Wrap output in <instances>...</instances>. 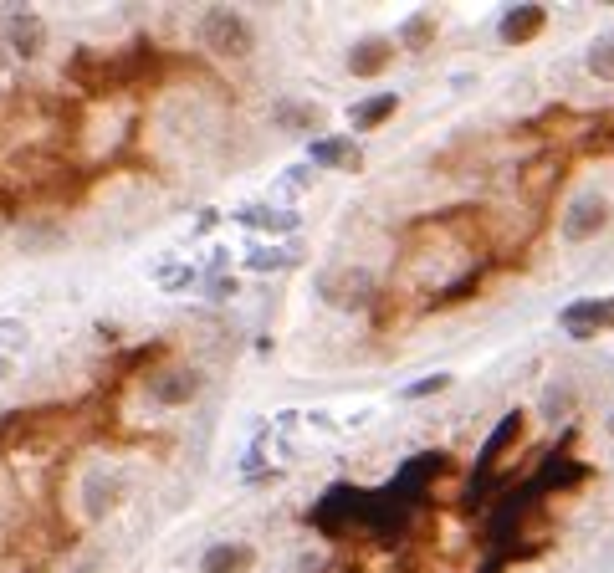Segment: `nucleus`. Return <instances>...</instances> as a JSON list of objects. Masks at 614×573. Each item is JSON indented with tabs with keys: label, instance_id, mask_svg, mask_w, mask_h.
<instances>
[{
	"label": "nucleus",
	"instance_id": "nucleus-10",
	"mask_svg": "<svg viewBox=\"0 0 614 573\" xmlns=\"http://www.w3.org/2000/svg\"><path fill=\"white\" fill-rule=\"evenodd\" d=\"M307 159L318 169H359V144L343 139V134H323V139L307 144Z\"/></svg>",
	"mask_w": 614,
	"mask_h": 573
},
{
	"label": "nucleus",
	"instance_id": "nucleus-5",
	"mask_svg": "<svg viewBox=\"0 0 614 573\" xmlns=\"http://www.w3.org/2000/svg\"><path fill=\"white\" fill-rule=\"evenodd\" d=\"M200 389H205V374L185 369V364H169V369L149 374V400L164 405V410H185L190 400H200Z\"/></svg>",
	"mask_w": 614,
	"mask_h": 573
},
{
	"label": "nucleus",
	"instance_id": "nucleus-18",
	"mask_svg": "<svg viewBox=\"0 0 614 573\" xmlns=\"http://www.w3.org/2000/svg\"><path fill=\"white\" fill-rule=\"evenodd\" d=\"M246 220H251V226H272V231H292V226H297V215H292V210H282V215H267V210H246Z\"/></svg>",
	"mask_w": 614,
	"mask_h": 573
},
{
	"label": "nucleus",
	"instance_id": "nucleus-7",
	"mask_svg": "<svg viewBox=\"0 0 614 573\" xmlns=\"http://www.w3.org/2000/svg\"><path fill=\"white\" fill-rule=\"evenodd\" d=\"M82 517L87 522H98V517H108L113 507H118V497H123V476L118 471H108V466H93L87 471V481H82Z\"/></svg>",
	"mask_w": 614,
	"mask_h": 573
},
{
	"label": "nucleus",
	"instance_id": "nucleus-15",
	"mask_svg": "<svg viewBox=\"0 0 614 573\" xmlns=\"http://www.w3.org/2000/svg\"><path fill=\"white\" fill-rule=\"evenodd\" d=\"M522 435V410H512L497 430H492V440H487V446H481V456H487V461H497L502 456V446H512V440Z\"/></svg>",
	"mask_w": 614,
	"mask_h": 573
},
{
	"label": "nucleus",
	"instance_id": "nucleus-11",
	"mask_svg": "<svg viewBox=\"0 0 614 573\" xmlns=\"http://www.w3.org/2000/svg\"><path fill=\"white\" fill-rule=\"evenodd\" d=\"M543 26H548V11L543 6H517V11H507L497 21V36L507 41V47H522V41H533Z\"/></svg>",
	"mask_w": 614,
	"mask_h": 573
},
{
	"label": "nucleus",
	"instance_id": "nucleus-3",
	"mask_svg": "<svg viewBox=\"0 0 614 573\" xmlns=\"http://www.w3.org/2000/svg\"><path fill=\"white\" fill-rule=\"evenodd\" d=\"M609 220H614L609 195L584 190V195H574V200L563 205V215H558V236H563L568 246H589V241H599V236L609 231Z\"/></svg>",
	"mask_w": 614,
	"mask_h": 573
},
{
	"label": "nucleus",
	"instance_id": "nucleus-4",
	"mask_svg": "<svg viewBox=\"0 0 614 573\" xmlns=\"http://www.w3.org/2000/svg\"><path fill=\"white\" fill-rule=\"evenodd\" d=\"M0 36H6V47H11L16 62H36L41 52H47V21H41V11H26V6L6 11L0 16Z\"/></svg>",
	"mask_w": 614,
	"mask_h": 573
},
{
	"label": "nucleus",
	"instance_id": "nucleus-1",
	"mask_svg": "<svg viewBox=\"0 0 614 573\" xmlns=\"http://www.w3.org/2000/svg\"><path fill=\"white\" fill-rule=\"evenodd\" d=\"M200 47L210 57H221V62H246L256 52V26L236 6H210L200 16Z\"/></svg>",
	"mask_w": 614,
	"mask_h": 573
},
{
	"label": "nucleus",
	"instance_id": "nucleus-6",
	"mask_svg": "<svg viewBox=\"0 0 614 573\" xmlns=\"http://www.w3.org/2000/svg\"><path fill=\"white\" fill-rule=\"evenodd\" d=\"M563 333L568 338H599V333H614V297H584V302H568L563 307Z\"/></svg>",
	"mask_w": 614,
	"mask_h": 573
},
{
	"label": "nucleus",
	"instance_id": "nucleus-8",
	"mask_svg": "<svg viewBox=\"0 0 614 573\" xmlns=\"http://www.w3.org/2000/svg\"><path fill=\"white\" fill-rule=\"evenodd\" d=\"M394 52H400V41H394V36H359L354 47H348V72H354V77H379L394 62Z\"/></svg>",
	"mask_w": 614,
	"mask_h": 573
},
{
	"label": "nucleus",
	"instance_id": "nucleus-17",
	"mask_svg": "<svg viewBox=\"0 0 614 573\" xmlns=\"http://www.w3.org/2000/svg\"><path fill=\"white\" fill-rule=\"evenodd\" d=\"M441 389H451V374H430L420 384H405V400H425V394H441Z\"/></svg>",
	"mask_w": 614,
	"mask_h": 573
},
{
	"label": "nucleus",
	"instance_id": "nucleus-12",
	"mask_svg": "<svg viewBox=\"0 0 614 573\" xmlns=\"http://www.w3.org/2000/svg\"><path fill=\"white\" fill-rule=\"evenodd\" d=\"M272 123H277V128H287V134H307V128H323V108L282 98V103L272 108Z\"/></svg>",
	"mask_w": 614,
	"mask_h": 573
},
{
	"label": "nucleus",
	"instance_id": "nucleus-13",
	"mask_svg": "<svg viewBox=\"0 0 614 573\" xmlns=\"http://www.w3.org/2000/svg\"><path fill=\"white\" fill-rule=\"evenodd\" d=\"M394 41H400L405 52H425L430 41H435V11H415V16H405V26L394 31Z\"/></svg>",
	"mask_w": 614,
	"mask_h": 573
},
{
	"label": "nucleus",
	"instance_id": "nucleus-2",
	"mask_svg": "<svg viewBox=\"0 0 614 573\" xmlns=\"http://www.w3.org/2000/svg\"><path fill=\"white\" fill-rule=\"evenodd\" d=\"M313 292H318L328 307H338V313H369L379 287H374V272H369V267L338 261V267H323V272L313 277Z\"/></svg>",
	"mask_w": 614,
	"mask_h": 573
},
{
	"label": "nucleus",
	"instance_id": "nucleus-22",
	"mask_svg": "<svg viewBox=\"0 0 614 573\" xmlns=\"http://www.w3.org/2000/svg\"><path fill=\"white\" fill-rule=\"evenodd\" d=\"M6 374H11V359H6V354H0V379H6Z\"/></svg>",
	"mask_w": 614,
	"mask_h": 573
},
{
	"label": "nucleus",
	"instance_id": "nucleus-20",
	"mask_svg": "<svg viewBox=\"0 0 614 573\" xmlns=\"http://www.w3.org/2000/svg\"><path fill=\"white\" fill-rule=\"evenodd\" d=\"M190 282H195V267H180V272H169V277H164V287H169V292H174V287H190Z\"/></svg>",
	"mask_w": 614,
	"mask_h": 573
},
{
	"label": "nucleus",
	"instance_id": "nucleus-14",
	"mask_svg": "<svg viewBox=\"0 0 614 573\" xmlns=\"http://www.w3.org/2000/svg\"><path fill=\"white\" fill-rule=\"evenodd\" d=\"M394 113H400V98H394V93L364 98V103L354 108V128H379V123H389Z\"/></svg>",
	"mask_w": 614,
	"mask_h": 573
},
{
	"label": "nucleus",
	"instance_id": "nucleus-9",
	"mask_svg": "<svg viewBox=\"0 0 614 573\" xmlns=\"http://www.w3.org/2000/svg\"><path fill=\"white\" fill-rule=\"evenodd\" d=\"M256 568V548L246 538H226V543H210L200 553V573H251Z\"/></svg>",
	"mask_w": 614,
	"mask_h": 573
},
{
	"label": "nucleus",
	"instance_id": "nucleus-23",
	"mask_svg": "<svg viewBox=\"0 0 614 573\" xmlns=\"http://www.w3.org/2000/svg\"><path fill=\"white\" fill-rule=\"evenodd\" d=\"M604 435H614V410H609V415H604Z\"/></svg>",
	"mask_w": 614,
	"mask_h": 573
},
{
	"label": "nucleus",
	"instance_id": "nucleus-21",
	"mask_svg": "<svg viewBox=\"0 0 614 573\" xmlns=\"http://www.w3.org/2000/svg\"><path fill=\"white\" fill-rule=\"evenodd\" d=\"M11 62H16V57H11V47H6V36H0V72H6Z\"/></svg>",
	"mask_w": 614,
	"mask_h": 573
},
{
	"label": "nucleus",
	"instance_id": "nucleus-19",
	"mask_svg": "<svg viewBox=\"0 0 614 573\" xmlns=\"http://www.w3.org/2000/svg\"><path fill=\"white\" fill-rule=\"evenodd\" d=\"M287 261H292L287 251H256L251 267H256V272H272V267H287Z\"/></svg>",
	"mask_w": 614,
	"mask_h": 573
},
{
	"label": "nucleus",
	"instance_id": "nucleus-16",
	"mask_svg": "<svg viewBox=\"0 0 614 573\" xmlns=\"http://www.w3.org/2000/svg\"><path fill=\"white\" fill-rule=\"evenodd\" d=\"M589 72H594L599 82H614V31L599 36L594 47H589Z\"/></svg>",
	"mask_w": 614,
	"mask_h": 573
}]
</instances>
